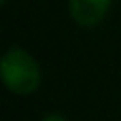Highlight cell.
<instances>
[{
  "label": "cell",
  "instance_id": "cell-1",
  "mask_svg": "<svg viewBox=\"0 0 121 121\" xmlns=\"http://www.w3.org/2000/svg\"><path fill=\"white\" fill-rule=\"evenodd\" d=\"M0 78L9 93L19 96H28L38 91L42 83V70L38 60L26 49L19 45H11L2 55Z\"/></svg>",
  "mask_w": 121,
  "mask_h": 121
},
{
  "label": "cell",
  "instance_id": "cell-2",
  "mask_svg": "<svg viewBox=\"0 0 121 121\" xmlns=\"http://www.w3.org/2000/svg\"><path fill=\"white\" fill-rule=\"evenodd\" d=\"M112 0H68L72 21L79 26H95L108 15Z\"/></svg>",
  "mask_w": 121,
  "mask_h": 121
},
{
  "label": "cell",
  "instance_id": "cell-3",
  "mask_svg": "<svg viewBox=\"0 0 121 121\" xmlns=\"http://www.w3.org/2000/svg\"><path fill=\"white\" fill-rule=\"evenodd\" d=\"M40 121H68L62 113H57V112H51V113H47V115H43Z\"/></svg>",
  "mask_w": 121,
  "mask_h": 121
},
{
  "label": "cell",
  "instance_id": "cell-4",
  "mask_svg": "<svg viewBox=\"0 0 121 121\" xmlns=\"http://www.w3.org/2000/svg\"><path fill=\"white\" fill-rule=\"evenodd\" d=\"M0 2H2V4H8V0H0Z\"/></svg>",
  "mask_w": 121,
  "mask_h": 121
}]
</instances>
